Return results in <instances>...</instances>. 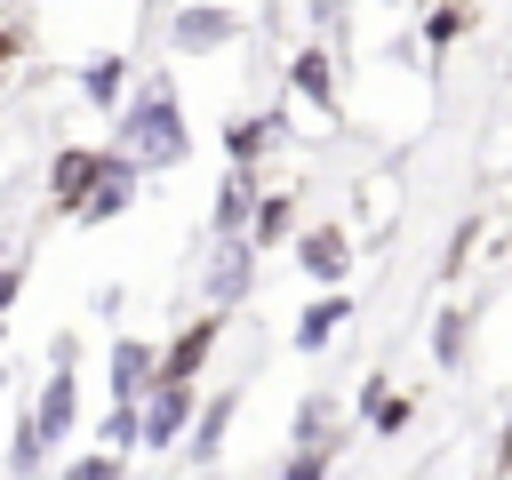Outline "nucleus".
<instances>
[{
  "label": "nucleus",
  "mask_w": 512,
  "mask_h": 480,
  "mask_svg": "<svg viewBox=\"0 0 512 480\" xmlns=\"http://www.w3.org/2000/svg\"><path fill=\"white\" fill-rule=\"evenodd\" d=\"M112 144H128V152L144 160V176H152V168H176V160L192 152V128H184L176 88H168V80H144V88H136V104H120Z\"/></svg>",
  "instance_id": "1"
},
{
  "label": "nucleus",
  "mask_w": 512,
  "mask_h": 480,
  "mask_svg": "<svg viewBox=\"0 0 512 480\" xmlns=\"http://www.w3.org/2000/svg\"><path fill=\"white\" fill-rule=\"evenodd\" d=\"M72 424H80V376H72L64 352H48V376H40V400H32L24 424H16L8 472H40V464L56 456V440H72Z\"/></svg>",
  "instance_id": "2"
},
{
  "label": "nucleus",
  "mask_w": 512,
  "mask_h": 480,
  "mask_svg": "<svg viewBox=\"0 0 512 480\" xmlns=\"http://www.w3.org/2000/svg\"><path fill=\"white\" fill-rule=\"evenodd\" d=\"M136 192H144V160H136L128 144H104V152H96V176H88V192H80L64 216H80V224H112L120 208H136Z\"/></svg>",
  "instance_id": "3"
},
{
  "label": "nucleus",
  "mask_w": 512,
  "mask_h": 480,
  "mask_svg": "<svg viewBox=\"0 0 512 480\" xmlns=\"http://www.w3.org/2000/svg\"><path fill=\"white\" fill-rule=\"evenodd\" d=\"M192 408H200V376H152L144 384V400H136V448H176L184 440V424H192Z\"/></svg>",
  "instance_id": "4"
},
{
  "label": "nucleus",
  "mask_w": 512,
  "mask_h": 480,
  "mask_svg": "<svg viewBox=\"0 0 512 480\" xmlns=\"http://www.w3.org/2000/svg\"><path fill=\"white\" fill-rule=\"evenodd\" d=\"M200 288H208V304H216V312H240V304H248V288H256V240H248V232H216Z\"/></svg>",
  "instance_id": "5"
},
{
  "label": "nucleus",
  "mask_w": 512,
  "mask_h": 480,
  "mask_svg": "<svg viewBox=\"0 0 512 480\" xmlns=\"http://www.w3.org/2000/svg\"><path fill=\"white\" fill-rule=\"evenodd\" d=\"M232 40H240V16L216 8V0H184V8L168 16V48H176V56H224Z\"/></svg>",
  "instance_id": "6"
},
{
  "label": "nucleus",
  "mask_w": 512,
  "mask_h": 480,
  "mask_svg": "<svg viewBox=\"0 0 512 480\" xmlns=\"http://www.w3.org/2000/svg\"><path fill=\"white\" fill-rule=\"evenodd\" d=\"M232 416H240V392H232V384L208 392V400L192 408V424H184V464H192V472H216V464H224V432H232Z\"/></svg>",
  "instance_id": "7"
},
{
  "label": "nucleus",
  "mask_w": 512,
  "mask_h": 480,
  "mask_svg": "<svg viewBox=\"0 0 512 480\" xmlns=\"http://www.w3.org/2000/svg\"><path fill=\"white\" fill-rule=\"evenodd\" d=\"M296 264H304L320 288L352 280V232H344V224H312V232H296Z\"/></svg>",
  "instance_id": "8"
},
{
  "label": "nucleus",
  "mask_w": 512,
  "mask_h": 480,
  "mask_svg": "<svg viewBox=\"0 0 512 480\" xmlns=\"http://www.w3.org/2000/svg\"><path fill=\"white\" fill-rule=\"evenodd\" d=\"M288 440H296L288 456H320V464H336V440H344V432H336V392H304Z\"/></svg>",
  "instance_id": "9"
},
{
  "label": "nucleus",
  "mask_w": 512,
  "mask_h": 480,
  "mask_svg": "<svg viewBox=\"0 0 512 480\" xmlns=\"http://www.w3.org/2000/svg\"><path fill=\"white\" fill-rule=\"evenodd\" d=\"M216 344H224V312L208 304V312H200L192 328H176V336H168V352H160V376H200Z\"/></svg>",
  "instance_id": "10"
},
{
  "label": "nucleus",
  "mask_w": 512,
  "mask_h": 480,
  "mask_svg": "<svg viewBox=\"0 0 512 480\" xmlns=\"http://www.w3.org/2000/svg\"><path fill=\"white\" fill-rule=\"evenodd\" d=\"M344 320H352V296H344V280H336L328 296H312V304L296 312V328H288V344H296V352H320V344H328V336H336Z\"/></svg>",
  "instance_id": "11"
},
{
  "label": "nucleus",
  "mask_w": 512,
  "mask_h": 480,
  "mask_svg": "<svg viewBox=\"0 0 512 480\" xmlns=\"http://www.w3.org/2000/svg\"><path fill=\"white\" fill-rule=\"evenodd\" d=\"M280 136H288V120H280V112H240V120H224V152H232L240 168H256Z\"/></svg>",
  "instance_id": "12"
},
{
  "label": "nucleus",
  "mask_w": 512,
  "mask_h": 480,
  "mask_svg": "<svg viewBox=\"0 0 512 480\" xmlns=\"http://www.w3.org/2000/svg\"><path fill=\"white\" fill-rule=\"evenodd\" d=\"M248 208H256V168H240V160H232V168H224V184L208 192V224H216V232H248Z\"/></svg>",
  "instance_id": "13"
},
{
  "label": "nucleus",
  "mask_w": 512,
  "mask_h": 480,
  "mask_svg": "<svg viewBox=\"0 0 512 480\" xmlns=\"http://www.w3.org/2000/svg\"><path fill=\"white\" fill-rule=\"evenodd\" d=\"M288 88H296L312 112H336V64H328V48H296V56H288Z\"/></svg>",
  "instance_id": "14"
},
{
  "label": "nucleus",
  "mask_w": 512,
  "mask_h": 480,
  "mask_svg": "<svg viewBox=\"0 0 512 480\" xmlns=\"http://www.w3.org/2000/svg\"><path fill=\"white\" fill-rule=\"evenodd\" d=\"M160 376V352L144 336H120L112 344V400H144V384Z\"/></svg>",
  "instance_id": "15"
},
{
  "label": "nucleus",
  "mask_w": 512,
  "mask_h": 480,
  "mask_svg": "<svg viewBox=\"0 0 512 480\" xmlns=\"http://www.w3.org/2000/svg\"><path fill=\"white\" fill-rule=\"evenodd\" d=\"M88 176H96V144H64V152L48 160V200L72 208V200L88 192Z\"/></svg>",
  "instance_id": "16"
},
{
  "label": "nucleus",
  "mask_w": 512,
  "mask_h": 480,
  "mask_svg": "<svg viewBox=\"0 0 512 480\" xmlns=\"http://www.w3.org/2000/svg\"><path fill=\"white\" fill-rule=\"evenodd\" d=\"M288 232H296V192H264V200L248 208V240H256V256L280 248Z\"/></svg>",
  "instance_id": "17"
},
{
  "label": "nucleus",
  "mask_w": 512,
  "mask_h": 480,
  "mask_svg": "<svg viewBox=\"0 0 512 480\" xmlns=\"http://www.w3.org/2000/svg\"><path fill=\"white\" fill-rule=\"evenodd\" d=\"M432 360H440L448 376H456V368L472 360V312H464V304H448V312L432 320Z\"/></svg>",
  "instance_id": "18"
},
{
  "label": "nucleus",
  "mask_w": 512,
  "mask_h": 480,
  "mask_svg": "<svg viewBox=\"0 0 512 480\" xmlns=\"http://www.w3.org/2000/svg\"><path fill=\"white\" fill-rule=\"evenodd\" d=\"M120 88H128V56H88V64H80V96H88L96 112H112Z\"/></svg>",
  "instance_id": "19"
},
{
  "label": "nucleus",
  "mask_w": 512,
  "mask_h": 480,
  "mask_svg": "<svg viewBox=\"0 0 512 480\" xmlns=\"http://www.w3.org/2000/svg\"><path fill=\"white\" fill-rule=\"evenodd\" d=\"M360 416H368V432H408V416H416V408H408L400 392L368 384V392H360Z\"/></svg>",
  "instance_id": "20"
},
{
  "label": "nucleus",
  "mask_w": 512,
  "mask_h": 480,
  "mask_svg": "<svg viewBox=\"0 0 512 480\" xmlns=\"http://www.w3.org/2000/svg\"><path fill=\"white\" fill-rule=\"evenodd\" d=\"M464 24H472V16H464V0L432 8V16H424V48H456V40H464Z\"/></svg>",
  "instance_id": "21"
},
{
  "label": "nucleus",
  "mask_w": 512,
  "mask_h": 480,
  "mask_svg": "<svg viewBox=\"0 0 512 480\" xmlns=\"http://www.w3.org/2000/svg\"><path fill=\"white\" fill-rule=\"evenodd\" d=\"M96 440L128 456V448H136V400H112V416H104V432H96Z\"/></svg>",
  "instance_id": "22"
},
{
  "label": "nucleus",
  "mask_w": 512,
  "mask_h": 480,
  "mask_svg": "<svg viewBox=\"0 0 512 480\" xmlns=\"http://www.w3.org/2000/svg\"><path fill=\"white\" fill-rule=\"evenodd\" d=\"M120 464H128V456H120V448H88V456H72V464H64V472H72V480H112V472H120Z\"/></svg>",
  "instance_id": "23"
},
{
  "label": "nucleus",
  "mask_w": 512,
  "mask_h": 480,
  "mask_svg": "<svg viewBox=\"0 0 512 480\" xmlns=\"http://www.w3.org/2000/svg\"><path fill=\"white\" fill-rule=\"evenodd\" d=\"M16 288H24V264H0V312L16 304Z\"/></svg>",
  "instance_id": "24"
},
{
  "label": "nucleus",
  "mask_w": 512,
  "mask_h": 480,
  "mask_svg": "<svg viewBox=\"0 0 512 480\" xmlns=\"http://www.w3.org/2000/svg\"><path fill=\"white\" fill-rule=\"evenodd\" d=\"M304 8H312V24H344V8H352V0H304Z\"/></svg>",
  "instance_id": "25"
},
{
  "label": "nucleus",
  "mask_w": 512,
  "mask_h": 480,
  "mask_svg": "<svg viewBox=\"0 0 512 480\" xmlns=\"http://www.w3.org/2000/svg\"><path fill=\"white\" fill-rule=\"evenodd\" d=\"M504 464H512V424H504Z\"/></svg>",
  "instance_id": "26"
},
{
  "label": "nucleus",
  "mask_w": 512,
  "mask_h": 480,
  "mask_svg": "<svg viewBox=\"0 0 512 480\" xmlns=\"http://www.w3.org/2000/svg\"><path fill=\"white\" fill-rule=\"evenodd\" d=\"M0 336H8V312H0Z\"/></svg>",
  "instance_id": "27"
},
{
  "label": "nucleus",
  "mask_w": 512,
  "mask_h": 480,
  "mask_svg": "<svg viewBox=\"0 0 512 480\" xmlns=\"http://www.w3.org/2000/svg\"><path fill=\"white\" fill-rule=\"evenodd\" d=\"M0 384H8V368H0Z\"/></svg>",
  "instance_id": "28"
}]
</instances>
